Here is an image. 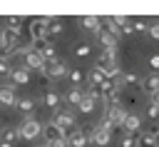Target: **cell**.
Listing matches in <instances>:
<instances>
[{
	"instance_id": "obj_1",
	"label": "cell",
	"mask_w": 159,
	"mask_h": 147,
	"mask_svg": "<svg viewBox=\"0 0 159 147\" xmlns=\"http://www.w3.org/2000/svg\"><path fill=\"white\" fill-rule=\"evenodd\" d=\"M70 70H72V67H70L65 60H60V57H57V60H52V62H47V65H45V72H42V75H45L47 80H60V77H67V75H70Z\"/></svg>"
},
{
	"instance_id": "obj_2",
	"label": "cell",
	"mask_w": 159,
	"mask_h": 147,
	"mask_svg": "<svg viewBox=\"0 0 159 147\" xmlns=\"http://www.w3.org/2000/svg\"><path fill=\"white\" fill-rule=\"evenodd\" d=\"M42 127H45V125H42L40 120H35V117H27V120H22V125H17L22 140H35V137H40V135H42Z\"/></svg>"
},
{
	"instance_id": "obj_3",
	"label": "cell",
	"mask_w": 159,
	"mask_h": 147,
	"mask_svg": "<svg viewBox=\"0 0 159 147\" xmlns=\"http://www.w3.org/2000/svg\"><path fill=\"white\" fill-rule=\"evenodd\" d=\"M50 20H52V17H32V20H30V37H32V42H37V40H50V37H47Z\"/></svg>"
},
{
	"instance_id": "obj_4",
	"label": "cell",
	"mask_w": 159,
	"mask_h": 147,
	"mask_svg": "<svg viewBox=\"0 0 159 147\" xmlns=\"http://www.w3.org/2000/svg\"><path fill=\"white\" fill-rule=\"evenodd\" d=\"M102 117H107V120H109L114 127H124V120L129 117V112H127V107H122V105H114V107H104Z\"/></svg>"
},
{
	"instance_id": "obj_5",
	"label": "cell",
	"mask_w": 159,
	"mask_h": 147,
	"mask_svg": "<svg viewBox=\"0 0 159 147\" xmlns=\"http://www.w3.org/2000/svg\"><path fill=\"white\" fill-rule=\"evenodd\" d=\"M94 67H99L102 72H107V70L117 67V50H102V52L97 55V62H94Z\"/></svg>"
},
{
	"instance_id": "obj_6",
	"label": "cell",
	"mask_w": 159,
	"mask_h": 147,
	"mask_svg": "<svg viewBox=\"0 0 159 147\" xmlns=\"http://www.w3.org/2000/svg\"><path fill=\"white\" fill-rule=\"evenodd\" d=\"M52 122L67 132V130H72V127H75L77 117H75V112H72V110H57V112H55V117H52Z\"/></svg>"
},
{
	"instance_id": "obj_7",
	"label": "cell",
	"mask_w": 159,
	"mask_h": 147,
	"mask_svg": "<svg viewBox=\"0 0 159 147\" xmlns=\"http://www.w3.org/2000/svg\"><path fill=\"white\" fill-rule=\"evenodd\" d=\"M32 50H35V52H40L45 62H52V60H57L55 45H52L50 40H37V42H32Z\"/></svg>"
},
{
	"instance_id": "obj_8",
	"label": "cell",
	"mask_w": 159,
	"mask_h": 147,
	"mask_svg": "<svg viewBox=\"0 0 159 147\" xmlns=\"http://www.w3.org/2000/svg\"><path fill=\"white\" fill-rule=\"evenodd\" d=\"M42 137H45V145H50V142H60V140H67L65 130L57 127L55 122H47V125L42 127Z\"/></svg>"
},
{
	"instance_id": "obj_9",
	"label": "cell",
	"mask_w": 159,
	"mask_h": 147,
	"mask_svg": "<svg viewBox=\"0 0 159 147\" xmlns=\"http://www.w3.org/2000/svg\"><path fill=\"white\" fill-rule=\"evenodd\" d=\"M22 57H25V67H27V70H37V72H45V65H47V62L42 60V55H40V52H35V50L30 47V50H27Z\"/></svg>"
},
{
	"instance_id": "obj_10",
	"label": "cell",
	"mask_w": 159,
	"mask_h": 147,
	"mask_svg": "<svg viewBox=\"0 0 159 147\" xmlns=\"http://www.w3.org/2000/svg\"><path fill=\"white\" fill-rule=\"evenodd\" d=\"M89 140H92L97 147H107V145H109V140H112V132H109V130H102V127H92Z\"/></svg>"
},
{
	"instance_id": "obj_11",
	"label": "cell",
	"mask_w": 159,
	"mask_h": 147,
	"mask_svg": "<svg viewBox=\"0 0 159 147\" xmlns=\"http://www.w3.org/2000/svg\"><path fill=\"white\" fill-rule=\"evenodd\" d=\"M67 145L70 147H87L89 145V135L84 130H72L70 137H67Z\"/></svg>"
},
{
	"instance_id": "obj_12",
	"label": "cell",
	"mask_w": 159,
	"mask_h": 147,
	"mask_svg": "<svg viewBox=\"0 0 159 147\" xmlns=\"http://www.w3.org/2000/svg\"><path fill=\"white\" fill-rule=\"evenodd\" d=\"M142 90L154 97V95L159 92V72H149V75L142 80Z\"/></svg>"
},
{
	"instance_id": "obj_13",
	"label": "cell",
	"mask_w": 159,
	"mask_h": 147,
	"mask_svg": "<svg viewBox=\"0 0 159 147\" xmlns=\"http://www.w3.org/2000/svg\"><path fill=\"white\" fill-rule=\"evenodd\" d=\"M0 105H2V107H15V105H17L15 85H5V87H0Z\"/></svg>"
},
{
	"instance_id": "obj_14",
	"label": "cell",
	"mask_w": 159,
	"mask_h": 147,
	"mask_svg": "<svg viewBox=\"0 0 159 147\" xmlns=\"http://www.w3.org/2000/svg\"><path fill=\"white\" fill-rule=\"evenodd\" d=\"M97 40H99V45H102V50H117V40L119 37H114L109 30H99V35H97Z\"/></svg>"
},
{
	"instance_id": "obj_15",
	"label": "cell",
	"mask_w": 159,
	"mask_h": 147,
	"mask_svg": "<svg viewBox=\"0 0 159 147\" xmlns=\"http://www.w3.org/2000/svg\"><path fill=\"white\" fill-rule=\"evenodd\" d=\"M80 22H82V27H84V30L97 32V35H99V30H102V25H104V20H99L97 15H84Z\"/></svg>"
},
{
	"instance_id": "obj_16",
	"label": "cell",
	"mask_w": 159,
	"mask_h": 147,
	"mask_svg": "<svg viewBox=\"0 0 159 147\" xmlns=\"http://www.w3.org/2000/svg\"><path fill=\"white\" fill-rule=\"evenodd\" d=\"M127 22V17H104V30H109L114 37H122V25Z\"/></svg>"
},
{
	"instance_id": "obj_17",
	"label": "cell",
	"mask_w": 159,
	"mask_h": 147,
	"mask_svg": "<svg viewBox=\"0 0 159 147\" xmlns=\"http://www.w3.org/2000/svg\"><path fill=\"white\" fill-rule=\"evenodd\" d=\"M82 100H84V90H82V87H70V90L65 92V102L72 105V107H80Z\"/></svg>"
},
{
	"instance_id": "obj_18",
	"label": "cell",
	"mask_w": 159,
	"mask_h": 147,
	"mask_svg": "<svg viewBox=\"0 0 159 147\" xmlns=\"http://www.w3.org/2000/svg\"><path fill=\"white\" fill-rule=\"evenodd\" d=\"M10 77H12L15 85H27V82H30V70H27L25 65H22V67H12V75H10Z\"/></svg>"
},
{
	"instance_id": "obj_19",
	"label": "cell",
	"mask_w": 159,
	"mask_h": 147,
	"mask_svg": "<svg viewBox=\"0 0 159 147\" xmlns=\"http://www.w3.org/2000/svg\"><path fill=\"white\" fill-rule=\"evenodd\" d=\"M139 127H142L139 115H132V112H129V117L124 120V132H127V135H139Z\"/></svg>"
},
{
	"instance_id": "obj_20",
	"label": "cell",
	"mask_w": 159,
	"mask_h": 147,
	"mask_svg": "<svg viewBox=\"0 0 159 147\" xmlns=\"http://www.w3.org/2000/svg\"><path fill=\"white\" fill-rule=\"evenodd\" d=\"M17 140H20V130H17V127H2V130H0V142L15 145Z\"/></svg>"
},
{
	"instance_id": "obj_21",
	"label": "cell",
	"mask_w": 159,
	"mask_h": 147,
	"mask_svg": "<svg viewBox=\"0 0 159 147\" xmlns=\"http://www.w3.org/2000/svg\"><path fill=\"white\" fill-rule=\"evenodd\" d=\"M137 145H139V147H157V135H154V130L139 132V135H137Z\"/></svg>"
},
{
	"instance_id": "obj_22",
	"label": "cell",
	"mask_w": 159,
	"mask_h": 147,
	"mask_svg": "<svg viewBox=\"0 0 159 147\" xmlns=\"http://www.w3.org/2000/svg\"><path fill=\"white\" fill-rule=\"evenodd\" d=\"M104 80H107V77H104V72H102L99 67H92L89 75H87V85H89V87H99Z\"/></svg>"
},
{
	"instance_id": "obj_23",
	"label": "cell",
	"mask_w": 159,
	"mask_h": 147,
	"mask_svg": "<svg viewBox=\"0 0 159 147\" xmlns=\"http://www.w3.org/2000/svg\"><path fill=\"white\" fill-rule=\"evenodd\" d=\"M67 77H70V82H72V87H82V82L87 80V77L82 75V70H80V67H72Z\"/></svg>"
},
{
	"instance_id": "obj_24",
	"label": "cell",
	"mask_w": 159,
	"mask_h": 147,
	"mask_svg": "<svg viewBox=\"0 0 159 147\" xmlns=\"http://www.w3.org/2000/svg\"><path fill=\"white\" fill-rule=\"evenodd\" d=\"M60 102H62V97H60V95H57L55 90H50V92L45 95V105H47V107H52L55 112L60 110Z\"/></svg>"
},
{
	"instance_id": "obj_25",
	"label": "cell",
	"mask_w": 159,
	"mask_h": 147,
	"mask_svg": "<svg viewBox=\"0 0 159 147\" xmlns=\"http://www.w3.org/2000/svg\"><path fill=\"white\" fill-rule=\"evenodd\" d=\"M15 110H20L22 115H30V112L35 110V100H30V97H22V100H17Z\"/></svg>"
},
{
	"instance_id": "obj_26",
	"label": "cell",
	"mask_w": 159,
	"mask_h": 147,
	"mask_svg": "<svg viewBox=\"0 0 159 147\" xmlns=\"http://www.w3.org/2000/svg\"><path fill=\"white\" fill-rule=\"evenodd\" d=\"M62 32H65V22L57 20V17H52L50 20V27H47V37L50 35H62Z\"/></svg>"
},
{
	"instance_id": "obj_27",
	"label": "cell",
	"mask_w": 159,
	"mask_h": 147,
	"mask_svg": "<svg viewBox=\"0 0 159 147\" xmlns=\"http://www.w3.org/2000/svg\"><path fill=\"white\" fill-rule=\"evenodd\" d=\"M94 105H97V100H94V97H89V95H84V100L80 102V107H77V110H80V112H84V115H89V112L94 110Z\"/></svg>"
},
{
	"instance_id": "obj_28",
	"label": "cell",
	"mask_w": 159,
	"mask_h": 147,
	"mask_svg": "<svg viewBox=\"0 0 159 147\" xmlns=\"http://www.w3.org/2000/svg\"><path fill=\"white\" fill-rule=\"evenodd\" d=\"M72 52H75L77 57H87V55L92 52V47H89V42H77V45L72 47Z\"/></svg>"
},
{
	"instance_id": "obj_29",
	"label": "cell",
	"mask_w": 159,
	"mask_h": 147,
	"mask_svg": "<svg viewBox=\"0 0 159 147\" xmlns=\"http://www.w3.org/2000/svg\"><path fill=\"white\" fill-rule=\"evenodd\" d=\"M119 147H139L137 145V135H122L119 137Z\"/></svg>"
},
{
	"instance_id": "obj_30",
	"label": "cell",
	"mask_w": 159,
	"mask_h": 147,
	"mask_svg": "<svg viewBox=\"0 0 159 147\" xmlns=\"http://www.w3.org/2000/svg\"><path fill=\"white\" fill-rule=\"evenodd\" d=\"M147 117H149V120H157V117H159V105H157V102H149V105H147Z\"/></svg>"
},
{
	"instance_id": "obj_31",
	"label": "cell",
	"mask_w": 159,
	"mask_h": 147,
	"mask_svg": "<svg viewBox=\"0 0 159 147\" xmlns=\"http://www.w3.org/2000/svg\"><path fill=\"white\" fill-rule=\"evenodd\" d=\"M132 27H134V32H149V25L144 20H132Z\"/></svg>"
},
{
	"instance_id": "obj_32",
	"label": "cell",
	"mask_w": 159,
	"mask_h": 147,
	"mask_svg": "<svg viewBox=\"0 0 159 147\" xmlns=\"http://www.w3.org/2000/svg\"><path fill=\"white\" fill-rule=\"evenodd\" d=\"M12 55H15V50H12V47L0 45V60H7V57H12Z\"/></svg>"
},
{
	"instance_id": "obj_33",
	"label": "cell",
	"mask_w": 159,
	"mask_h": 147,
	"mask_svg": "<svg viewBox=\"0 0 159 147\" xmlns=\"http://www.w3.org/2000/svg\"><path fill=\"white\" fill-rule=\"evenodd\" d=\"M97 127H102V130H109V132L114 130V125H112V122H109L107 117H99V122H97Z\"/></svg>"
},
{
	"instance_id": "obj_34",
	"label": "cell",
	"mask_w": 159,
	"mask_h": 147,
	"mask_svg": "<svg viewBox=\"0 0 159 147\" xmlns=\"http://www.w3.org/2000/svg\"><path fill=\"white\" fill-rule=\"evenodd\" d=\"M0 75H12V67L7 60H0Z\"/></svg>"
},
{
	"instance_id": "obj_35",
	"label": "cell",
	"mask_w": 159,
	"mask_h": 147,
	"mask_svg": "<svg viewBox=\"0 0 159 147\" xmlns=\"http://www.w3.org/2000/svg\"><path fill=\"white\" fill-rule=\"evenodd\" d=\"M122 35H134V27H132V20H127L122 25Z\"/></svg>"
},
{
	"instance_id": "obj_36",
	"label": "cell",
	"mask_w": 159,
	"mask_h": 147,
	"mask_svg": "<svg viewBox=\"0 0 159 147\" xmlns=\"http://www.w3.org/2000/svg\"><path fill=\"white\" fill-rule=\"evenodd\" d=\"M149 67H152V72L159 70V55H152V57H149Z\"/></svg>"
},
{
	"instance_id": "obj_37",
	"label": "cell",
	"mask_w": 159,
	"mask_h": 147,
	"mask_svg": "<svg viewBox=\"0 0 159 147\" xmlns=\"http://www.w3.org/2000/svg\"><path fill=\"white\" fill-rule=\"evenodd\" d=\"M149 35H152L154 40H159V22H154V25H149Z\"/></svg>"
},
{
	"instance_id": "obj_38",
	"label": "cell",
	"mask_w": 159,
	"mask_h": 147,
	"mask_svg": "<svg viewBox=\"0 0 159 147\" xmlns=\"http://www.w3.org/2000/svg\"><path fill=\"white\" fill-rule=\"evenodd\" d=\"M45 147H67V140H60V142H50V145H45Z\"/></svg>"
},
{
	"instance_id": "obj_39",
	"label": "cell",
	"mask_w": 159,
	"mask_h": 147,
	"mask_svg": "<svg viewBox=\"0 0 159 147\" xmlns=\"http://www.w3.org/2000/svg\"><path fill=\"white\" fill-rule=\"evenodd\" d=\"M7 22H10V25H20V22H22V20H20V17H17V15H12V17H7Z\"/></svg>"
},
{
	"instance_id": "obj_40",
	"label": "cell",
	"mask_w": 159,
	"mask_h": 147,
	"mask_svg": "<svg viewBox=\"0 0 159 147\" xmlns=\"http://www.w3.org/2000/svg\"><path fill=\"white\" fill-rule=\"evenodd\" d=\"M152 102H157V105H159V92H157V95L152 97Z\"/></svg>"
},
{
	"instance_id": "obj_41",
	"label": "cell",
	"mask_w": 159,
	"mask_h": 147,
	"mask_svg": "<svg viewBox=\"0 0 159 147\" xmlns=\"http://www.w3.org/2000/svg\"><path fill=\"white\" fill-rule=\"evenodd\" d=\"M154 135H157V147H159V127L154 130Z\"/></svg>"
},
{
	"instance_id": "obj_42",
	"label": "cell",
	"mask_w": 159,
	"mask_h": 147,
	"mask_svg": "<svg viewBox=\"0 0 159 147\" xmlns=\"http://www.w3.org/2000/svg\"><path fill=\"white\" fill-rule=\"evenodd\" d=\"M0 147H12V145H7V142H0Z\"/></svg>"
},
{
	"instance_id": "obj_43",
	"label": "cell",
	"mask_w": 159,
	"mask_h": 147,
	"mask_svg": "<svg viewBox=\"0 0 159 147\" xmlns=\"http://www.w3.org/2000/svg\"><path fill=\"white\" fill-rule=\"evenodd\" d=\"M0 125H2V115H0Z\"/></svg>"
}]
</instances>
